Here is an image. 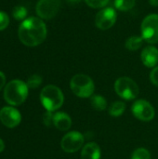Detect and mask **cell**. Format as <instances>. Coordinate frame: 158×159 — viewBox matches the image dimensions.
<instances>
[{"label": "cell", "mask_w": 158, "mask_h": 159, "mask_svg": "<svg viewBox=\"0 0 158 159\" xmlns=\"http://www.w3.org/2000/svg\"><path fill=\"white\" fill-rule=\"evenodd\" d=\"M47 33L45 22L36 17L25 19L18 30L19 39L27 47H36L42 44L47 37Z\"/></svg>", "instance_id": "6da1fadb"}, {"label": "cell", "mask_w": 158, "mask_h": 159, "mask_svg": "<svg viewBox=\"0 0 158 159\" xmlns=\"http://www.w3.org/2000/svg\"><path fill=\"white\" fill-rule=\"evenodd\" d=\"M28 96V86L21 80H12L7 83L4 89V99L13 106L21 104Z\"/></svg>", "instance_id": "7a4b0ae2"}, {"label": "cell", "mask_w": 158, "mask_h": 159, "mask_svg": "<svg viewBox=\"0 0 158 159\" xmlns=\"http://www.w3.org/2000/svg\"><path fill=\"white\" fill-rule=\"evenodd\" d=\"M40 101L47 111L54 112L61 107L64 97L60 88L54 85H47L43 88L40 93Z\"/></svg>", "instance_id": "3957f363"}, {"label": "cell", "mask_w": 158, "mask_h": 159, "mask_svg": "<svg viewBox=\"0 0 158 159\" xmlns=\"http://www.w3.org/2000/svg\"><path fill=\"white\" fill-rule=\"evenodd\" d=\"M70 88L73 93L80 98H89L95 90L93 80L84 74L74 75L70 82Z\"/></svg>", "instance_id": "277c9868"}, {"label": "cell", "mask_w": 158, "mask_h": 159, "mask_svg": "<svg viewBox=\"0 0 158 159\" xmlns=\"http://www.w3.org/2000/svg\"><path fill=\"white\" fill-rule=\"evenodd\" d=\"M115 90L116 94L124 100H134L139 94V87L137 83L127 76L119 77L115 83Z\"/></svg>", "instance_id": "5b68a950"}, {"label": "cell", "mask_w": 158, "mask_h": 159, "mask_svg": "<svg viewBox=\"0 0 158 159\" xmlns=\"http://www.w3.org/2000/svg\"><path fill=\"white\" fill-rule=\"evenodd\" d=\"M142 37L148 44L158 42V14H150L144 18L141 26Z\"/></svg>", "instance_id": "8992f818"}, {"label": "cell", "mask_w": 158, "mask_h": 159, "mask_svg": "<svg viewBox=\"0 0 158 159\" xmlns=\"http://www.w3.org/2000/svg\"><path fill=\"white\" fill-rule=\"evenodd\" d=\"M117 14L113 7H104L100 10L95 17V25L100 30H108L113 27L116 21Z\"/></svg>", "instance_id": "52a82bcc"}, {"label": "cell", "mask_w": 158, "mask_h": 159, "mask_svg": "<svg viewBox=\"0 0 158 159\" xmlns=\"http://www.w3.org/2000/svg\"><path fill=\"white\" fill-rule=\"evenodd\" d=\"M84 144V137L78 131H71L63 136L61 146L65 153H75L82 148Z\"/></svg>", "instance_id": "ba28073f"}, {"label": "cell", "mask_w": 158, "mask_h": 159, "mask_svg": "<svg viewBox=\"0 0 158 159\" xmlns=\"http://www.w3.org/2000/svg\"><path fill=\"white\" fill-rule=\"evenodd\" d=\"M61 7V0H39L36 5V13L40 19L54 18Z\"/></svg>", "instance_id": "9c48e42d"}, {"label": "cell", "mask_w": 158, "mask_h": 159, "mask_svg": "<svg viewBox=\"0 0 158 159\" xmlns=\"http://www.w3.org/2000/svg\"><path fill=\"white\" fill-rule=\"evenodd\" d=\"M133 116L139 120L148 122L155 117V109L153 105L145 100L136 101L131 107Z\"/></svg>", "instance_id": "30bf717a"}, {"label": "cell", "mask_w": 158, "mask_h": 159, "mask_svg": "<svg viewBox=\"0 0 158 159\" xmlns=\"http://www.w3.org/2000/svg\"><path fill=\"white\" fill-rule=\"evenodd\" d=\"M20 120L21 116L17 109L11 106H6L0 110V121L7 128L12 129L17 127L20 123Z\"/></svg>", "instance_id": "8fae6325"}, {"label": "cell", "mask_w": 158, "mask_h": 159, "mask_svg": "<svg viewBox=\"0 0 158 159\" xmlns=\"http://www.w3.org/2000/svg\"><path fill=\"white\" fill-rule=\"evenodd\" d=\"M142 63L148 68H155L158 63V48L154 46H147L141 54Z\"/></svg>", "instance_id": "7c38bea8"}, {"label": "cell", "mask_w": 158, "mask_h": 159, "mask_svg": "<svg viewBox=\"0 0 158 159\" xmlns=\"http://www.w3.org/2000/svg\"><path fill=\"white\" fill-rule=\"evenodd\" d=\"M53 125L59 130L66 131L70 129L72 126V119L71 117L64 112H58L54 114L53 116Z\"/></svg>", "instance_id": "4fadbf2b"}, {"label": "cell", "mask_w": 158, "mask_h": 159, "mask_svg": "<svg viewBox=\"0 0 158 159\" xmlns=\"http://www.w3.org/2000/svg\"><path fill=\"white\" fill-rule=\"evenodd\" d=\"M101 148L95 143H87L81 152V159H100Z\"/></svg>", "instance_id": "5bb4252c"}, {"label": "cell", "mask_w": 158, "mask_h": 159, "mask_svg": "<svg viewBox=\"0 0 158 159\" xmlns=\"http://www.w3.org/2000/svg\"><path fill=\"white\" fill-rule=\"evenodd\" d=\"M143 39L142 36H139V35H132L130 36L129 38L127 39L126 41V48L130 50V51H135V50H138L142 46V43H143Z\"/></svg>", "instance_id": "9a60e30c"}, {"label": "cell", "mask_w": 158, "mask_h": 159, "mask_svg": "<svg viewBox=\"0 0 158 159\" xmlns=\"http://www.w3.org/2000/svg\"><path fill=\"white\" fill-rule=\"evenodd\" d=\"M90 104L96 111H103L107 107L106 100L101 95H94L90 98Z\"/></svg>", "instance_id": "2e32d148"}, {"label": "cell", "mask_w": 158, "mask_h": 159, "mask_svg": "<svg viewBox=\"0 0 158 159\" xmlns=\"http://www.w3.org/2000/svg\"><path fill=\"white\" fill-rule=\"evenodd\" d=\"M126 110V104L123 102H115L109 107V114L111 116L118 117L121 116Z\"/></svg>", "instance_id": "e0dca14e"}, {"label": "cell", "mask_w": 158, "mask_h": 159, "mask_svg": "<svg viewBox=\"0 0 158 159\" xmlns=\"http://www.w3.org/2000/svg\"><path fill=\"white\" fill-rule=\"evenodd\" d=\"M136 0H115L114 6L116 9L121 11H128L134 7Z\"/></svg>", "instance_id": "ac0fdd59"}, {"label": "cell", "mask_w": 158, "mask_h": 159, "mask_svg": "<svg viewBox=\"0 0 158 159\" xmlns=\"http://www.w3.org/2000/svg\"><path fill=\"white\" fill-rule=\"evenodd\" d=\"M12 15L15 20H21L25 19V17L27 16V9L23 6H17L13 8Z\"/></svg>", "instance_id": "d6986e66"}, {"label": "cell", "mask_w": 158, "mask_h": 159, "mask_svg": "<svg viewBox=\"0 0 158 159\" xmlns=\"http://www.w3.org/2000/svg\"><path fill=\"white\" fill-rule=\"evenodd\" d=\"M131 159H151V155L147 149L138 148L133 152Z\"/></svg>", "instance_id": "ffe728a7"}, {"label": "cell", "mask_w": 158, "mask_h": 159, "mask_svg": "<svg viewBox=\"0 0 158 159\" xmlns=\"http://www.w3.org/2000/svg\"><path fill=\"white\" fill-rule=\"evenodd\" d=\"M42 81H43L42 77L39 75H33L28 78L26 84H27L28 88H30V89H36L41 85Z\"/></svg>", "instance_id": "44dd1931"}, {"label": "cell", "mask_w": 158, "mask_h": 159, "mask_svg": "<svg viewBox=\"0 0 158 159\" xmlns=\"http://www.w3.org/2000/svg\"><path fill=\"white\" fill-rule=\"evenodd\" d=\"M85 2L92 8H102L110 2V0H85Z\"/></svg>", "instance_id": "7402d4cb"}, {"label": "cell", "mask_w": 158, "mask_h": 159, "mask_svg": "<svg viewBox=\"0 0 158 159\" xmlns=\"http://www.w3.org/2000/svg\"><path fill=\"white\" fill-rule=\"evenodd\" d=\"M9 23V18L6 12L0 11V31L5 30Z\"/></svg>", "instance_id": "603a6c76"}, {"label": "cell", "mask_w": 158, "mask_h": 159, "mask_svg": "<svg viewBox=\"0 0 158 159\" xmlns=\"http://www.w3.org/2000/svg\"><path fill=\"white\" fill-rule=\"evenodd\" d=\"M53 116L54 114H52V112L49 111H47L43 115V122L47 127H50L51 125H53Z\"/></svg>", "instance_id": "cb8c5ba5"}, {"label": "cell", "mask_w": 158, "mask_h": 159, "mask_svg": "<svg viewBox=\"0 0 158 159\" xmlns=\"http://www.w3.org/2000/svg\"><path fill=\"white\" fill-rule=\"evenodd\" d=\"M150 80L155 86L158 87V66H156L152 70V72L150 74Z\"/></svg>", "instance_id": "d4e9b609"}, {"label": "cell", "mask_w": 158, "mask_h": 159, "mask_svg": "<svg viewBox=\"0 0 158 159\" xmlns=\"http://www.w3.org/2000/svg\"><path fill=\"white\" fill-rule=\"evenodd\" d=\"M5 84H6V76H5V75L0 71V90L5 87Z\"/></svg>", "instance_id": "484cf974"}, {"label": "cell", "mask_w": 158, "mask_h": 159, "mask_svg": "<svg viewBox=\"0 0 158 159\" xmlns=\"http://www.w3.org/2000/svg\"><path fill=\"white\" fill-rule=\"evenodd\" d=\"M149 3L153 7H158V0H149Z\"/></svg>", "instance_id": "4316f807"}, {"label": "cell", "mask_w": 158, "mask_h": 159, "mask_svg": "<svg viewBox=\"0 0 158 159\" xmlns=\"http://www.w3.org/2000/svg\"><path fill=\"white\" fill-rule=\"evenodd\" d=\"M4 149H5V143H4V142L0 139V153L3 152Z\"/></svg>", "instance_id": "83f0119b"}, {"label": "cell", "mask_w": 158, "mask_h": 159, "mask_svg": "<svg viewBox=\"0 0 158 159\" xmlns=\"http://www.w3.org/2000/svg\"><path fill=\"white\" fill-rule=\"evenodd\" d=\"M67 1H69L70 3H78V2H80L81 0H67Z\"/></svg>", "instance_id": "f1b7e54d"}]
</instances>
